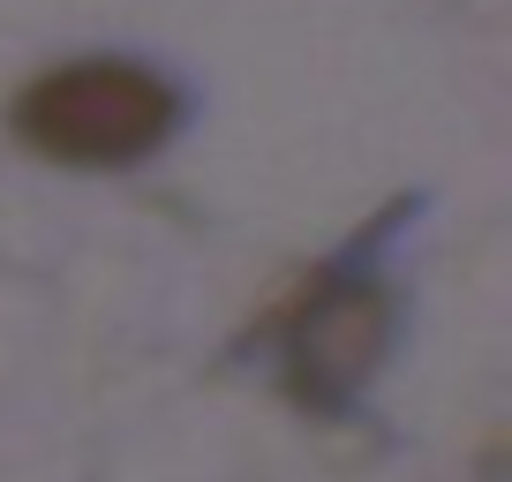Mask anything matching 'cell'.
Returning a JSON list of instances; mask_svg holds the SVG:
<instances>
[{"label":"cell","mask_w":512,"mask_h":482,"mask_svg":"<svg viewBox=\"0 0 512 482\" xmlns=\"http://www.w3.org/2000/svg\"><path fill=\"white\" fill-rule=\"evenodd\" d=\"M384 339H392V309H384L377 287H362V279H339V287H324L317 302L294 317V385L309 392V400H354V392L377 377L384 362Z\"/></svg>","instance_id":"obj_2"},{"label":"cell","mask_w":512,"mask_h":482,"mask_svg":"<svg viewBox=\"0 0 512 482\" xmlns=\"http://www.w3.org/2000/svg\"><path fill=\"white\" fill-rule=\"evenodd\" d=\"M181 98L136 61H68L16 98V136L61 166H136L174 136Z\"/></svg>","instance_id":"obj_1"}]
</instances>
